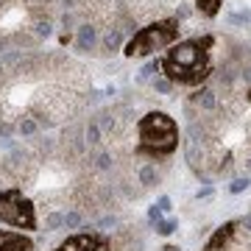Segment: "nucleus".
<instances>
[{
	"label": "nucleus",
	"mask_w": 251,
	"mask_h": 251,
	"mask_svg": "<svg viewBox=\"0 0 251 251\" xmlns=\"http://www.w3.org/2000/svg\"><path fill=\"white\" fill-rule=\"evenodd\" d=\"M193 3L204 17H218L221 9H224V0H193Z\"/></svg>",
	"instance_id": "obj_8"
},
{
	"label": "nucleus",
	"mask_w": 251,
	"mask_h": 251,
	"mask_svg": "<svg viewBox=\"0 0 251 251\" xmlns=\"http://www.w3.org/2000/svg\"><path fill=\"white\" fill-rule=\"evenodd\" d=\"M0 251H34V240L25 232L0 229Z\"/></svg>",
	"instance_id": "obj_7"
},
{
	"label": "nucleus",
	"mask_w": 251,
	"mask_h": 251,
	"mask_svg": "<svg viewBox=\"0 0 251 251\" xmlns=\"http://www.w3.org/2000/svg\"><path fill=\"white\" fill-rule=\"evenodd\" d=\"M179 36H181V20L179 17L153 20V23L143 25L140 31H134V36L126 42L123 53L128 59H145V56L156 53V50H168L171 45H176Z\"/></svg>",
	"instance_id": "obj_3"
},
{
	"label": "nucleus",
	"mask_w": 251,
	"mask_h": 251,
	"mask_svg": "<svg viewBox=\"0 0 251 251\" xmlns=\"http://www.w3.org/2000/svg\"><path fill=\"white\" fill-rule=\"evenodd\" d=\"M53 251H112V246H109V240L103 234L84 232V234H73V237L62 240Z\"/></svg>",
	"instance_id": "obj_5"
},
{
	"label": "nucleus",
	"mask_w": 251,
	"mask_h": 251,
	"mask_svg": "<svg viewBox=\"0 0 251 251\" xmlns=\"http://www.w3.org/2000/svg\"><path fill=\"white\" fill-rule=\"evenodd\" d=\"M179 151V123L168 112L153 109L137 120V153L145 156H171Z\"/></svg>",
	"instance_id": "obj_2"
},
{
	"label": "nucleus",
	"mask_w": 251,
	"mask_h": 251,
	"mask_svg": "<svg viewBox=\"0 0 251 251\" xmlns=\"http://www.w3.org/2000/svg\"><path fill=\"white\" fill-rule=\"evenodd\" d=\"M240 226H243L240 221H229V224H224L212 237H209V243H206L204 251H229L232 249V243L237 240V234H240Z\"/></svg>",
	"instance_id": "obj_6"
},
{
	"label": "nucleus",
	"mask_w": 251,
	"mask_h": 251,
	"mask_svg": "<svg viewBox=\"0 0 251 251\" xmlns=\"http://www.w3.org/2000/svg\"><path fill=\"white\" fill-rule=\"evenodd\" d=\"M246 100H249V106H251V90H249V92H246Z\"/></svg>",
	"instance_id": "obj_9"
},
{
	"label": "nucleus",
	"mask_w": 251,
	"mask_h": 251,
	"mask_svg": "<svg viewBox=\"0 0 251 251\" xmlns=\"http://www.w3.org/2000/svg\"><path fill=\"white\" fill-rule=\"evenodd\" d=\"M0 224L20 229V232H34L36 229V206L34 201L20 187L0 190Z\"/></svg>",
	"instance_id": "obj_4"
},
{
	"label": "nucleus",
	"mask_w": 251,
	"mask_h": 251,
	"mask_svg": "<svg viewBox=\"0 0 251 251\" xmlns=\"http://www.w3.org/2000/svg\"><path fill=\"white\" fill-rule=\"evenodd\" d=\"M212 45L215 36H193V39H179L171 45L159 59L162 75L181 87H198L209 78L212 73Z\"/></svg>",
	"instance_id": "obj_1"
}]
</instances>
